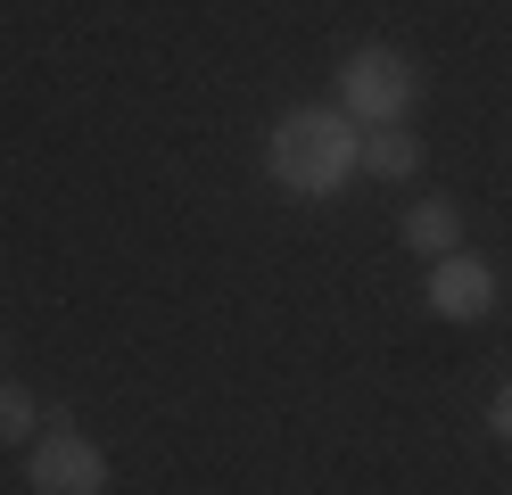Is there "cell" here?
I'll use <instances>...</instances> for the list:
<instances>
[{
	"label": "cell",
	"instance_id": "obj_1",
	"mask_svg": "<svg viewBox=\"0 0 512 495\" xmlns=\"http://www.w3.org/2000/svg\"><path fill=\"white\" fill-rule=\"evenodd\" d=\"M356 149H364V132H356L347 108H290L273 124L265 165H273V182L290 198H331V190H347V174H356Z\"/></svg>",
	"mask_w": 512,
	"mask_h": 495
},
{
	"label": "cell",
	"instance_id": "obj_2",
	"mask_svg": "<svg viewBox=\"0 0 512 495\" xmlns=\"http://www.w3.org/2000/svg\"><path fill=\"white\" fill-rule=\"evenodd\" d=\"M339 108L356 124H397L413 108V66L389 42H364L356 58H347V75H339Z\"/></svg>",
	"mask_w": 512,
	"mask_h": 495
},
{
	"label": "cell",
	"instance_id": "obj_3",
	"mask_svg": "<svg viewBox=\"0 0 512 495\" xmlns=\"http://www.w3.org/2000/svg\"><path fill=\"white\" fill-rule=\"evenodd\" d=\"M25 487L34 495H108V454L83 438V429L58 421L50 438L25 454Z\"/></svg>",
	"mask_w": 512,
	"mask_h": 495
},
{
	"label": "cell",
	"instance_id": "obj_4",
	"mask_svg": "<svg viewBox=\"0 0 512 495\" xmlns=\"http://www.w3.org/2000/svg\"><path fill=\"white\" fill-rule=\"evenodd\" d=\"M430 306L446 314V322H488V306H496V273L479 256H438L430 264Z\"/></svg>",
	"mask_w": 512,
	"mask_h": 495
},
{
	"label": "cell",
	"instance_id": "obj_5",
	"mask_svg": "<svg viewBox=\"0 0 512 495\" xmlns=\"http://www.w3.org/2000/svg\"><path fill=\"white\" fill-rule=\"evenodd\" d=\"M397 240H405V248H422L430 264H438V256H455V240H463V207H455V198H422V207H405Z\"/></svg>",
	"mask_w": 512,
	"mask_h": 495
},
{
	"label": "cell",
	"instance_id": "obj_6",
	"mask_svg": "<svg viewBox=\"0 0 512 495\" xmlns=\"http://www.w3.org/2000/svg\"><path fill=\"white\" fill-rule=\"evenodd\" d=\"M356 165H364V174H380V182H405V174H422V141H413L405 124H364Z\"/></svg>",
	"mask_w": 512,
	"mask_h": 495
},
{
	"label": "cell",
	"instance_id": "obj_7",
	"mask_svg": "<svg viewBox=\"0 0 512 495\" xmlns=\"http://www.w3.org/2000/svg\"><path fill=\"white\" fill-rule=\"evenodd\" d=\"M34 396H25V388H0V446H25V438H34Z\"/></svg>",
	"mask_w": 512,
	"mask_h": 495
},
{
	"label": "cell",
	"instance_id": "obj_8",
	"mask_svg": "<svg viewBox=\"0 0 512 495\" xmlns=\"http://www.w3.org/2000/svg\"><path fill=\"white\" fill-rule=\"evenodd\" d=\"M488 429H496V438H504V446H512V380H504V388H496V405H488Z\"/></svg>",
	"mask_w": 512,
	"mask_h": 495
}]
</instances>
